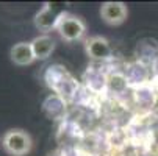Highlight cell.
<instances>
[{"label": "cell", "mask_w": 158, "mask_h": 156, "mask_svg": "<svg viewBox=\"0 0 158 156\" xmlns=\"http://www.w3.org/2000/svg\"><path fill=\"white\" fill-rule=\"evenodd\" d=\"M44 81L53 91V94H58L66 100L75 98L78 89H80L75 78L61 64L49 66L46 72H44Z\"/></svg>", "instance_id": "obj_1"}, {"label": "cell", "mask_w": 158, "mask_h": 156, "mask_svg": "<svg viewBox=\"0 0 158 156\" xmlns=\"http://www.w3.org/2000/svg\"><path fill=\"white\" fill-rule=\"evenodd\" d=\"M2 145L6 153L11 156H24L30 153L33 147L31 136L24 130H10L5 133V136L2 139Z\"/></svg>", "instance_id": "obj_2"}, {"label": "cell", "mask_w": 158, "mask_h": 156, "mask_svg": "<svg viewBox=\"0 0 158 156\" xmlns=\"http://www.w3.org/2000/svg\"><path fill=\"white\" fill-rule=\"evenodd\" d=\"M63 3H46L44 8L35 16V25L41 31H50L56 28L60 19L66 14Z\"/></svg>", "instance_id": "obj_3"}, {"label": "cell", "mask_w": 158, "mask_h": 156, "mask_svg": "<svg viewBox=\"0 0 158 156\" xmlns=\"http://www.w3.org/2000/svg\"><path fill=\"white\" fill-rule=\"evenodd\" d=\"M56 31L60 33V36L66 41H78L83 38L85 31H86V25L83 24V20L71 13H66L56 25Z\"/></svg>", "instance_id": "obj_4"}, {"label": "cell", "mask_w": 158, "mask_h": 156, "mask_svg": "<svg viewBox=\"0 0 158 156\" xmlns=\"http://www.w3.org/2000/svg\"><path fill=\"white\" fill-rule=\"evenodd\" d=\"M124 77L127 80L128 87H131V89L143 87V86L150 83V67L144 66L143 62L133 61V62L127 64Z\"/></svg>", "instance_id": "obj_5"}, {"label": "cell", "mask_w": 158, "mask_h": 156, "mask_svg": "<svg viewBox=\"0 0 158 156\" xmlns=\"http://www.w3.org/2000/svg\"><path fill=\"white\" fill-rule=\"evenodd\" d=\"M135 56H136L138 62H143L147 67H152L158 61V41L152 38H144L138 41L136 49H135Z\"/></svg>", "instance_id": "obj_6"}, {"label": "cell", "mask_w": 158, "mask_h": 156, "mask_svg": "<svg viewBox=\"0 0 158 156\" xmlns=\"http://www.w3.org/2000/svg\"><path fill=\"white\" fill-rule=\"evenodd\" d=\"M42 113L50 120H64L67 113V100L58 94H50L42 102Z\"/></svg>", "instance_id": "obj_7"}, {"label": "cell", "mask_w": 158, "mask_h": 156, "mask_svg": "<svg viewBox=\"0 0 158 156\" xmlns=\"http://www.w3.org/2000/svg\"><path fill=\"white\" fill-rule=\"evenodd\" d=\"M86 53L94 61H106L113 56V49L105 38L93 36L86 41Z\"/></svg>", "instance_id": "obj_8"}, {"label": "cell", "mask_w": 158, "mask_h": 156, "mask_svg": "<svg viewBox=\"0 0 158 156\" xmlns=\"http://www.w3.org/2000/svg\"><path fill=\"white\" fill-rule=\"evenodd\" d=\"M85 84H86V91L91 94H102L108 89V77L106 74L99 69V67H88L85 72Z\"/></svg>", "instance_id": "obj_9"}, {"label": "cell", "mask_w": 158, "mask_h": 156, "mask_svg": "<svg viewBox=\"0 0 158 156\" xmlns=\"http://www.w3.org/2000/svg\"><path fill=\"white\" fill-rule=\"evenodd\" d=\"M128 10L121 2H106L100 8V16L105 24L108 25H119L127 19Z\"/></svg>", "instance_id": "obj_10"}, {"label": "cell", "mask_w": 158, "mask_h": 156, "mask_svg": "<svg viewBox=\"0 0 158 156\" xmlns=\"http://www.w3.org/2000/svg\"><path fill=\"white\" fill-rule=\"evenodd\" d=\"M30 44H31L35 59H47L52 55V52L55 50V41L49 34H41V36L35 38Z\"/></svg>", "instance_id": "obj_11"}, {"label": "cell", "mask_w": 158, "mask_h": 156, "mask_svg": "<svg viewBox=\"0 0 158 156\" xmlns=\"http://www.w3.org/2000/svg\"><path fill=\"white\" fill-rule=\"evenodd\" d=\"M11 61L17 66H28L35 61V55L31 50V44L30 42H17L11 47L10 50Z\"/></svg>", "instance_id": "obj_12"}, {"label": "cell", "mask_w": 158, "mask_h": 156, "mask_svg": "<svg viewBox=\"0 0 158 156\" xmlns=\"http://www.w3.org/2000/svg\"><path fill=\"white\" fill-rule=\"evenodd\" d=\"M135 100H136V103L141 106V108H150L153 106L155 103V91L152 84H146L143 87H138L135 89Z\"/></svg>", "instance_id": "obj_13"}, {"label": "cell", "mask_w": 158, "mask_h": 156, "mask_svg": "<svg viewBox=\"0 0 158 156\" xmlns=\"http://www.w3.org/2000/svg\"><path fill=\"white\" fill-rule=\"evenodd\" d=\"M108 89L116 94H122L125 89H128L127 80L124 77V74H113L108 77ZM106 89V91H108Z\"/></svg>", "instance_id": "obj_14"}, {"label": "cell", "mask_w": 158, "mask_h": 156, "mask_svg": "<svg viewBox=\"0 0 158 156\" xmlns=\"http://www.w3.org/2000/svg\"><path fill=\"white\" fill-rule=\"evenodd\" d=\"M152 77L155 78V81H158V61L152 66Z\"/></svg>", "instance_id": "obj_15"}]
</instances>
